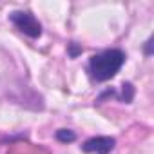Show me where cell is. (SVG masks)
<instances>
[{"label": "cell", "instance_id": "obj_1", "mask_svg": "<svg viewBox=\"0 0 154 154\" xmlns=\"http://www.w3.org/2000/svg\"><path fill=\"white\" fill-rule=\"evenodd\" d=\"M125 63V53L120 49H107L98 54H93L89 60V72L93 80L96 82H107Z\"/></svg>", "mask_w": 154, "mask_h": 154}, {"label": "cell", "instance_id": "obj_2", "mask_svg": "<svg viewBox=\"0 0 154 154\" xmlns=\"http://www.w3.org/2000/svg\"><path fill=\"white\" fill-rule=\"evenodd\" d=\"M9 20L17 26L18 31H22L24 35L31 36V38H38L42 35V26L40 22L35 18V15H31L29 11H13L9 15Z\"/></svg>", "mask_w": 154, "mask_h": 154}, {"label": "cell", "instance_id": "obj_3", "mask_svg": "<svg viewBox=\"0 0 154 154\" xmlns=\"http://www.w3.org/2000/svg\"><path fill=\"white\" fill-rule=\"evenodd\" d=\"M116 145V140L111 138V136H94V138H89L82 149L84 152H91V154H109Z\"/></svg>", "mask_w": 154, "mask_h": 154}, {"label": "cell", "instance_id": "obj_4", "mask_svg": "<svg viewBox=\"0 0 154 154\" xmlns=\"http://www.w3.org/2000/svg\"><path fill=\"white\" fill-rule=\"evenodd\" d=\"M56 140L62 143H71L76 140V134L71 129H60V131H56Z\"/></svg>", "mask_w": 154, "mask_h": 154}, {"label": "cell", "instance_id": "obj_5", "mask_svg": "<svg viewBox=\"0 0 154 154\" xmlns=\"http://www.w3.org/2000/svg\"><path fill=\"white\" fill-rule=\"evenodd\" d=\"M132 98H134V87H132V84H123L122 85V102H125V103H131L132 102Z\"/></svg>", "mask_w": 154, "mask_h": 154}, {"label": "cell", "instance_id": "obj_6", "mask_svg": "<svg viewBox=\"0 0 154 154\" xmlns=\"http://www.w3.org/2000/svg\"><path fill=\"white\" fill-rule=\"evenodd\" d=\"M82 53V47H78V45H76L74 42L72 44H69V54L72 56V58H76V56H78Z\"/></svg>", "mask_w": 154, "mask_h": 154}, {"label": "cell", "instance_id": "obj_7", "mask_svg": "<svg viewBox=\"0 0 154 154\" xmlns=\"http://www.w3.org/2000/svg\"><path fill=\"white\" fill-rule=\"evenodd\" d=\"M145 54H152V40H147V45H145Z\"/></svg>", "mask_w": 154, "mask_h": 154}]
</instances>
